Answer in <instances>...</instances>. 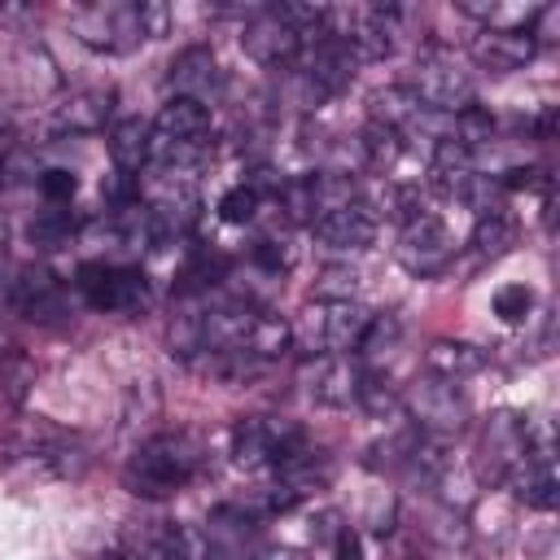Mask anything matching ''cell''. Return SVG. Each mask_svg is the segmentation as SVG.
<instances>
[{
	"instance_id": "obj_31",
	"label": "cell",
	"mask_w": 560,
	"mask_h": 560,
	"mask_svg": "<svg viewBox=\"0 0 560 560\" xmlns=\"http://www.w3.org/2000/svg\"><path fill=\"white\" fill-rule=\"evenodd\" d=\"M363 411H372V416H398L402 411V394L389 385V376H381V372H363V385H359V398H354Z\"/></svg>"
},
{
	"instance_id": "obj_5",
	"label": "cell",
	"mask_w": 560,
	"mask_h": 560,
	"mask_svg": "<svg viewBox=\"0 0 560 560\" xmlns=\"http://www.w3.org/2000/svg\"><path fill=\"white\" fill-rule=\"evenodd\" d=\"M328 35H337L354 52V61H385L402 35V9L394 4L328 9Z\"/></svg>"
},
{
	"instance_id": "obj_13",
	"label": "cell",
	"mask_w": 560,
	"mask_h": 560,
	"mask_svg": "<svg viewBox=\"0 0 560 560\" xmlns=\"http://www.w3.org/2000/svg\"><path fill=\"white\" fill-rule=\"evenodd\" d=\"M241 48H245L249 61H258V66H267V70H284V66L298 61L302 39H298V31H293L271 4H262V9H254V18H249L245 31H241Z\"/></svg>"
},
{
	"instance_id": "obj_8",
	"label": "cell",
	"mask_w": 560,
	"mask_h": 560,
	"mask_svg": "<svg viewBox=\"0 0 560 560\" xmlns=\"http://www.w3.org/2000/svg\"><path fill=\"white\" fill-rule=\"evenodd\" d=\"M354 66H359L354 52H350L337 35L311 39V44L298 52V61H293V74H298V83H302L306 105H319V101L337 96V92L354 79Z\"/></svg>"
},
{
	"instance_id": "obj_28",
	"label": "cell",
	"mask_w": 560,
	"mask_h": 560,
	"mask_svg": "<svg viewBox=\"0 0 560 560\" xmlns=\"http://www.w3.org/2000/svg\"><path fill=\"white\" fill-rule=\"evenodd\" d=\"M512 245H516V219L508 214V206L477 214V223H472V249H477L481 258H499V254H508Z\"/></svg>"
},
{
	"instance_id": "obj_20",
	"label": "cell",
	"mask_w": 560,
	"mask_h": 560,
	"mask_svg": "<svg viewBox=\"0 0 560 560\" xmlns=\"http://www.w3.org/2000/svg\"><path fill=\"white\" fill-rule=\"evenodd\" d=\"M472 57H477V66L508 74V70H521L538 57V39L529 31H481L472 39Z\"/></svg>"
},
{
	"instance_id": "obj_26",
	"label": "cell",
	"mask_w": 560,
	"mask_h": 560,
	"mask_svg": "<svg viewBox=\"0 0 560 560\" xmlns=\"http://www.w3.org/2000/svg\"><path fill=\"white\" fill-rule=\"evenodd\" d=\"M402 149H407V140H402L394 127L368 122V127L359 131V158H363V166H368L372 175H389V171L398 166Z\"/></svg>"
},
{
	"instance_id": "obj_7",
	"label": "cell",
	"mask_w": 560,
	"mask_h": 560,
	"mask_svg": "<svg viewBox=\"0 0 560 560\" xmlns=\"http://www.w3.org/2000/svg\"><path fill=\"white\" fill-rule=\"evenodd\" d=\"M79 293L92 311H114V315H131L149 306V280L140 267H118V262H83L79 267Z\"/></svg>"
},
{
	"instance_id": "obj_15",
	"label": "cell",
	"mask_w": 560,
	"mask_h": 560,
	"mask_svg": "<svg viewBox=\"0 0 560 560\" xmlns=\"http://www.w3.org/2000/svg\"><path fill=\"white\" fill-rule=\"evenodd\" d=\"M376 228H381V219L368 210L363 197H354V201H346V206H337V210H328V214H319V219L311 223L315 241L328 245V249H337V254H359V249H368V245L376 241Z\"/></svg>"
},
{
	"instance_id": "obj_14",
	"label": "cell",
	"mask_w": 560,
	"mask_h": 560,
	"mask_svg": "<svg viewBox=\"0 0 560 560\" xmlns=\"http://www.w3.org/2000/svg\"><path fill=\"white\" fill-rule=\"evenodd\" d=\"M363 363L354 354H311L302 363V385L324 407H350L363 385Z\"/></svg>"
},
{
	"instance_id": "obj_33",
	"label": "cell",
	"mask_w": 560,
	"mask_h": 560,
	"mask_svg": "<svg viewBox=\"0 0 560 560\" xmlns=\"http://www.w3.org/2000/svg\"><path fill=\"white\" fill-rule=\"evenodd\" d=\"M529 311H534V289H529V284H503V289L494 293V315H499L503 324H521Z\"/></svg>"
},
{
	"instance_id": "obj_16",
	"label": "cell",
	"mask_w": 560,
	"mask_h": 560,
	"mask_svg": "<svg viewBox=\"0 0 560 560\" xmlns=\"http://www.w3.org/2000/svg\"><path fill=\"white\" fill-rule=\"evenodd\" d=\"M166 88L171 96H188L197 105H210L219 92H223V70H219V57L206 48V44H192L184 48L171 70H166Z\"/></svg>"
},
{
	"instance_id": "obj_36",
	"label": "cell",
	"mask_w": 560,
	"mask_h": 560,
	"mask_svg": "<svg viewBox=\"0 0 560 560\" xmlns=\"http://www.w3.org/2000/svg\"><path fill=\"white\" fill-rule=\"evenodd\" d=\"M136 9H140V35L144 39H162L171 31V4H162V0H136Z\"/></svg>"
},
{
	"instance_id": "obj_11",
	"label": "cell",
	"mask_w": 560,
	"mask_h": 560,
	"mask_svg": "<svg viewBox=\"0 0 560 560\" xmlns=\"http://www.w3.org/2000/svg\"><path fill=\"white\" fill-rule=\"evenodd\" d=\"M451 258H455V236H451V228L433 210L402 223V232H398V262L411 276H420V280L424 276H438Z\"/></svg>"
},
{
	"instance_id": "obj_30",
	"label": "cell",
	"mask_w": 560,
	"mask_h": 560,
	"mask_svg": "<svg viewBox=\"0 0 560 560\" xmlns=\"http://www.w3.org/2000/svg\"><path fill=\"white\" fill-rule=\"evenodd\" d=\"M31 385H35V363H31L22 350H9V354L0 359V394H4L13 407H22L26 394H31Z\"/></svg>"
},
{
	"instance_id": "obj_1",
	"label": "cell",
	"mask_w": 560,
	"mask_h": 560,
	"mask_svg": "<svg viewBox=\"0 0 560 560\" xmlns=\"http://www.w3.org/2000/svg\"><path fill=\"white\" fill-rule=\"evenodd\" d=\"M201 464L206 455L192 433H158L131 451L122 464V486L136 499H171L201 472Z\"/></svg>"
},
{
	"instance_id": "obj_27",
	"label": "cell",
	"mask_w": 560,
	"mask_h": 560,
	"mask_svg": "<svg viewBox=\"0 0 560 560\" xmlns=\"http://www.w3.org/2000/svg\"><path fill=\"white\" fill-rule=\"evenodd\" d=\"M398 341H402V324H398V315H372L368 319V328H363V337H359V346H354V359L368 368V372H376V363L381 359H389L394 350H398Z\"/></svg>"
},
{
	"instance_id": "obj_29",
	"label": "cell",
	"mask_w": 560,
	"mask_h": 560,
	"mask_svg": "<svg viewBox=\"0 0 560 560\" xmlns=\"http://www.w3.org/2000/svg\"><path fill=\"white\" fill-rule=\"evenodd\" d=\"M74 214L66 210V206H48V210H39L35 219H31V241L39 245V249H61V245H70V236H74Z\"/></svg>"
},
{
	"instance_id": "obj_38",
	"label": "cell",
	"mask_w": 560,
	"mask_h": 560,
	"mask_svg": "<svg viewBox=\"0 0 560 560\" xmlns=\"http://www.w3.org/2000/svg\"><path fill=\"white\" fill-rule=\"evenodd\" d=\"M105 560H144V547H140V534H131V529H122L114 542H109V551H105Z\"/></svg>"
},
{
	"instance_id": "obj_24",
	"label": "cell",
	"mask_w": 560,
	"mask_h": 560,
	"mask_svg": "<svg viewBox=\"0 0 560 560\" xmlns=\"http://www.w3.org/2000/svg\"><path fill=\"white\" fill-rule=\"evenodd\" d=\"M188 368L206 381H219V385H249L267 372V363H258L241 350H201V354L188 359Z\"/></svg>"
},
{
	"instance_id": "obj_18",
	"label": "cell",
	"mask_w": 560,
	"mask_h": 560,
	"mask_svg": "<svg viewBox=\"0 0 560 560\" xmlns=\"http://www.w3.org/2000/svg\"><path fill=\"white\" fill-rule=\"evenodd\" d=\"M13 306L35 324H57L66 315V293L48 267H22L13 280Z\"/></svg>"
},
{
	"instance_id": "obj_19",
	"label": "cell",
	"mask_w": 560,
	"mask_h": 560,
	"mask_svg": "<svg viewBox=\"0 0 560 560\" xmlns=\"http://www.w3.org/2000/svg\"><path fill=\"white\" fill-rule=\"evenodd\" d=\"M503 486L516 494V503H525L534 512H551L560 503V477H556V459L551 455H525L508 472Z\"/></svg>"
},
{
	"instance_id": "obj_35",
	"label": "cell",
	"mask_w": 560,
	"mask_h": 560,
	"mask_svg": "<svg viewBox=\"0 0 560 560\" xmlns=\"http://www.w3.org/2000/svg\"><path fill=\"white\" fill-rule=\"evenodd\" d=\"M249 258H254L267 276H284V271L293 267V249H289L284 241H271V236H267V241H258V245L249 249Z\"/></svg>"
},
{
	"instance_id": "obj_34",
	"label": "cell",
	"mask_w": 560,
	"mask_h": 560,
	"mask_svg": "<svg viewBox=\"0 0 560 560\" xmlns=\"http://www.w3.org/2000/svg\"><path fill=\"white\" fill-rule=\"evenodd\" d=\"M74 188H79L74 171H66V166H44L39 171V192L48 197V206H70Z\"/></svg>"
},
{
	"instance_id": "obj_40",
	"label": "cell",
	"mask_w": 560,
	"mask_h": 560,
	"mask_svg": "<svg viewBox=\"0 0 560 560\" xmlns=\"http://www.w3.org/2000/svg\"><path fill=\"white\" fill-rule=\"evenodd\" d=\"M267 560H306V556H302V551H293V547H280V551H271Z\"/></svg>"
},
{
	"instance_id": "obj_10",
	"label": "cell",
	"mask_w": 560,
	"mask_h": 560,
	"mask_svg": "<svg viewBox=\"0 0 560 560\" xmlns=\"http://www.w3.org/2000/svg\"><path fill=\"white\" fill-rule=\"evenodd\" d=\"M302 442L306 433L280 416H245L232 424V459L241 468H276Z\"/></svg>"
},
{
	"instance_id": "obj_6",
	"label": "cell",
	"mask_w": 560,
	"mask_h": 560,
	"mask_svg": "<svg viewBox=\"0 0 560 560\" xmlns=\"http://www.w3.org/2000/svg\"><path fill=\"white\" fill-rule=\"evenodd\" d=\"M402 416H411V429L420 438H433V442H446V438L464 433L468 420H472L468 398L459 394V385L438 381V376H424L420 385H411L402 394Z\"/></svg>"
},
{
	"instance_id": "obj_4",
	"label": "cell",
	"mask_w": 560,
	"mask_h": 560,
	"mask_svg": "<svg viewBox=\"0 0 560 560\" xmlns=\"http://www.w3.org/2000/svg\"><path fill=\"white\" fill-rule=\"evenodd\" d=\"M424 109L433 114H459L468 105H477V83L468 74V66L446 48V44H424L416 57V74L407 83Z\"/></svg>"
},
{
	"instance_id": "obj_37",
	"label": "cell",
	"mask_w": 560,
	"mask_h": 560,
	"mask_svg": "<svg viewBox=\"0 0 560 560\" xmlns=\"http://www.w3.org/2000/svg\"><path fill=\"white\" fill-rule=\"evenodd\" d=\"M332 560H368V556H363V538H359L350 525H341V529L332 534Z\"/></svg>"
},
{
	"instance_id": "obj_12",
	"label": "cell",
	"mask_w": 560,
	"mask_h": 560,
	"mask_svg": "<svg viewBox=\"0 0 560 560\" xmlns=\"http://www.w3.org/2000/svg\"><path fill=\"white\" fill-rule=\"evenodd\" d=\"M525 459V420L516 411H494L477 438V477L508 481V472Z\"/></svg>"
},
{
	"instance_id": "obj_32",
	"label": "cell",
	"mask_w": 560,
	"mask_h": 560,
	"mask_svg": "<svg viewBox=\"0 0 560 560\" xmlns=\"http://www.w3.org/2000/svg\"><path fill=\"white\" fill-rule=\"evenodd\" d=\"M258 206H262V197H258V192H254V188H249V184L241 179L236 188H228V192L219 197V219H223V223H236V228H241V223H254Z\"/></svg>"
},
{
	"instance_id": "obj_39",
	"label": "cell",
	"mask_w": 560,
	"mask_h": 560,
	"mask_svg": "<svg viewBox=\"0 0 560 560\" xmlns=\"http://www.w3.org/2000/svg\"><path fill=\"white\" fill-rule=\"evenodd\" d=\"M26 22H35V4H18V0H4L0 4V26L4 31H22Z\"/></svg>"
},
{
	"instance_id": "obj_9",
	"label": "cell",
	"mask_w": 560,
	"mask_h": 560,
	"mask_svg": "<svg viewBox=\"0 0 560 560\" xmlns=\"http://www.w3.org/2000/svg\"><path fill=\"white\" fill-rule=\"evenodd\" d=\"M70 26H74V35L88 48H101V52H131L136 44H144L136 0H96V4H83L70 18Z\"/></svg>"
},
{
	"instance_id": "obj_2",
	"label": "cell",
	"mask_w": 560,
	"mask_h": 560,
	"mask_svg": "<svg viewBox=\"0 0 560 560\" xmlns=\"http://www.w3.org/2000/svg\"><path fill=\"white\" fill-rule=\"evenodd\" d=\"M372 311H363L354 298H315L293 315V346L311 354H354Z\"/></svg>"
},
{
	"instance_id": "obj_22",
	"label": "cell",
	"mask_w": 560,
	"mask_h": 560,
	"mask_svg": "<svg viewBox=\"0 0 560 560\" xmlns=\"http://www.w3.org/2000/svg\"><path fill=\"white\" fill-rule=\"evenodd\" d=\"M481 368H486V350L472 346V341L442 337V341H433L424 350V376H438V381H451V385H459L464 376H472Z\"/></svg>"
},
{
	"instance_id": "obj_3",
	"label": "cell",
	"mask_w": 560,
	"mask_h": 560,
	"mask_svg": "<svg viewBox=\"0 0 560 560\" xmlns=\"http://www.w3.org/2000/svg\"><path fill=\"white\" fill-rule=\"evenodd\" d=\"M136 201L149 214L153 245L179 241L197 223V210H201L192 171H162V166H153L144 179H136Z\"/></svg>"
},
{
	"instance_id": "obj_21",
	"label": "cell",
	"mask_w": 560,
	"mask_h": 560,
	"mask_svg": "<svg viewBox=\"0 0 560 560\" xmlns=\"http://www.w3.org/2000/svg\"><path fill=\"white\" fill-rule=\"evenodd\" d=\"M420 118H424V105H420V96L407 83H389V88L372 92V101H368V122L394 127L402 140L420 127Z\"/></svg>"
},
{
	"instance_id": "obj_23",
	"label": "cell",
	"mask_w": 560,
	"mask_h": 560,
	"mask_svg": "<svg viewBox=\"0 0 560 560\" xmlns=\"http://www.w3.org/2000/svg\"><path fill=\"white\" fill-rule=\"evenodd\" d=\"M105 149H109L114 171H122V175L144 171L149 166V122L144 118H118V122H109Z\"/></svg>"
},
{
	"instance_id": "obj_17",
	"label": "cell",
	"mask_w": 560,
	"mask_h": 560,
	"mask_svg": "<svg viewBox=\"0 0 560 560\" xmlns=\"http://www.w3.org/2000/svg\"><path fill=\"white\" fill-rule=\"evenodd\" d=\"M114 114V88H79L52 109V131L57 136H92L109 122Z\"/></svg>"
},
{
	"instance_id": "obj_25",
	"label": "cell",
	"mask_w": 560,
	"mask_h": 560,
	"mask_svg": "<svg viewBox=\"0 0 560 560\" xmlns=\"http://www.w3.org/2000/svg\"><path fill=\"white\" fill-rule=\"evenodd\" d=\"M276 206L284 210V223H302V228H311V223L324 214L319 171H315V175H293V179H284L280 192H276Z\"/></svg>"
}]
</instances>
